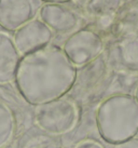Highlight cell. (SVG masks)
<instances>
[{"mask_svg":"<svg viewBox=\"0 0 138 148\" xmlns=\"http://www.w3.org/2000/svg\"><path fill=\"white\" fill-rule=\"evenodd\" d=\"M102 49V42L91 33H80L66 43L65 50L69 58L82 64L94 58Z\"/></svg>","mask_w":138,"mask_h":148,"instance_id":"4","label":"cell"},{"mask_svg":"<svg viewBox=\"0 0 138 148\" xmlns=\"http://www.w3.org/2000/svg\"><path fill=\"white\" fill-rule=\"evenodd\" d=\"M74 148H105V146L96 140H92V138H87V140H83L79 142Z\"/></svg>","mask_w":138,"mask_h":148,"instance_id":"9","label":"cell"},{"mask_svg":"<svg viewBox=\"0 0 138 148\" xmlns=\"http://www.w3.org/2000/svg\"><path fill=\"white\" fill-rule=\"evenodd\" d=\"M16 63V50L10 40L0 37V82L10 81L14 77Z\"/></svg>","mask_w":138,"mask_h":148,"instance_id":"5","label":"cell"},{"mask_svg":"<svg viewBox=\"0 0 138 148\" xmlns=\"http://www.w3.org/2000/svg\"><path fill=\"white\" fill-rule=\"evenodd\" d=\"M96 125L102 138L120 144L138 133V103L128 95H115L104 101L96 111Z\"/></svg>","mask_w":138,"mask_h":148,"instance_id":"2","label":"cell"},{"mask_svg":"<svg viewBox=\"0 0 138 148\" xmlns=\"http://www.w3.org/2000/svg\"><path fill=\"white\" fill-rule=\"evenodd\" d=\"M135 99L137 101V103H138V89H137V91H136V95H135Z\"/></svg>","mask_w":138,"mask_h":148,"instance_id":"11","label":"cell"},{"mask_svg":"<svg viewBox=\"0 0 138 148\" xmlns=\"http://www.w3.org/2000/svg\"><path fill=\"white\" fill-rule=\"evenodd\" d=\"M18 148H61L58 136L41 130H30L22 136Z\"/></svg>","mask_w":138,"mask_h":148,"instance_id":"7","label":"cell"},{"mask_svg":"<svg viewBox=\"0 0 138 148\" xmlns=\"http://www.w3.org/2000/svg\"><path fill=\"white\" fill-rule=\"evenodd\" d=\"M50 34L40 25L29 26L26 29L20 30L16 36L17 48L22 52H26L35 49L36 47L44 43L49 40Z\"/></svg>","mask_w":138,"mask_h":148,"instance_id":"6","label":"cell"},{"mask_svg":"<svg viewBox=\"0 0 138 148\" xmlns=\"http://www.w3.org/2000/svg\"><path fill=\"white\" fill-rule=\"evenodd\" d=\"M74 68L56 48L29 54L17 69L20 93L31 105L59 99L72 86Z\"/></svg>","mask_w":138,"mask_h":148,"instance_id":"1","label":"cell"},{"mask_svg":"<svg viewBox=\"0 0 138 148\" xmlns=\"http://www.w3.org/2000/svg\"><path fill=\"white\" fill-rule=\"evenodd\" d=\"M112 148H138V138L134 137L130 140H126V142H123L120 144H115L113 145Z\"/></svg>","mask_w":138,"mask_h":148,"instance_id":"10","label":"cell"},{"mask_svg":"<svg viewBox=\"0 0 138 148\" xmlns=\"http://www.w3.org/2000/svg\"><path fill=\"white\" fill-rule=\"evenodd\" d=\"M16 131V118L11 108L0 103V148H4L13 140Z\"/></svg>","mask_w":138,"mask_h":148,"instance_id":"8","label":"cell"},{"mask_svg":"<svg viewBox=\"0 0 138 148\" xmlns=\"http://www.w3.org/2000/svg\"><path fill=\"white\" fill-rule=\"evenodd\" d=\"M79 110L70 101L57 99L37 106L35 123L39 130L59 136L71 132L79 122Z\"/></svg>","mask_w":138,"mask_h":148,"instance_id":"3","label":"cell"}]
</instances>
